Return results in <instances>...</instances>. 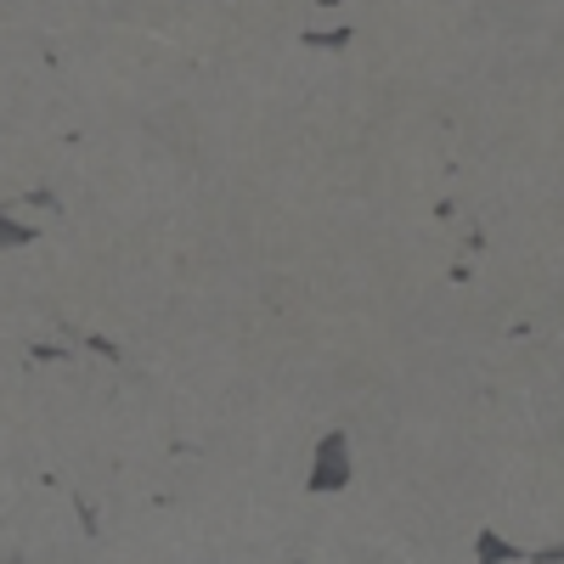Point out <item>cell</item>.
Segmentation results:
<instances>
[{"mask_svg":"<svg viewBox=\"0 0 564 564\" xmlns=\"http://www.w3.org/2000/svg\"><path fill=\"white\" fill-rule=\"evenodd\" d=\"M350 480H356L350 435H345V430H327V435L311 446V463H305V491L327 497V491H345Z\"/></svg>","mask_w":564,"mask_h":564,"instance_id":"obj_1","label":"cell"},{"mask_svg":"<svg viewBox=\"0 0 564 564\" xmlns=\"http://www.w3.org/2000/svg\"><path fill=\"white\" fill-rule=\"evenodd\" d=\"M531 553L520 542H502L497 531H475V564H525Z\"/></svg>","mask_w":564,"mask_h":564,"instance_id":"obj_2","label":"cell"},{"mask_svg":"<svg viewBox=\"0 0 564 564\" xmlns=\"http://www.w3.org/2000/svg\"><path fill=\"white\" fill-rule=\"evenodd\" d=\"M29 243H34V226L12 220L7 209H0V254H7V249H29Z\"/></svg>","mask_w":564,"mask_h":564,"instance_id":"obj_3","label":"cell"},{"mask_svg":"<svg viewBox=\"0 0 564 564\" xmlns=\"http://www.w3.org/2000/svg\"><path fill=\"white\" fill-rule=\"evenodd\" d=\"M305 45H316V52H345V45H350V29H311Z\"/></svg>","mask_w":564,"mask_h":564,"instance_id":"obj_4","label":"cell"}]
</instances>
